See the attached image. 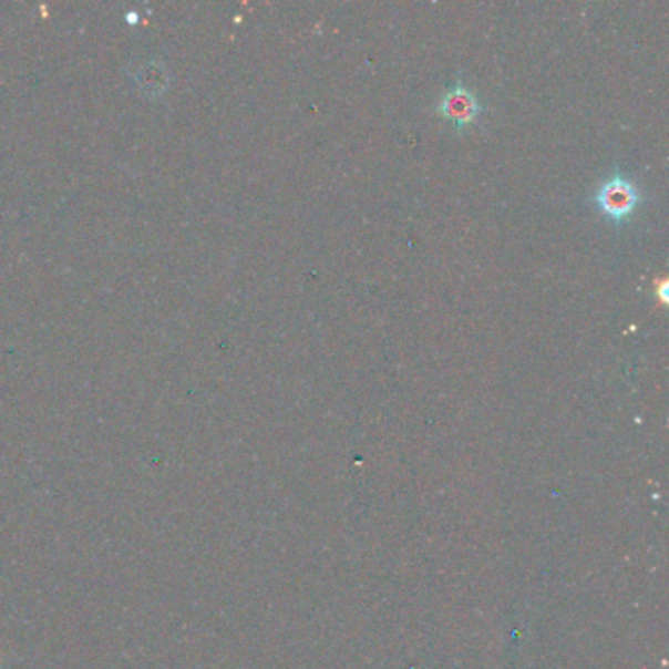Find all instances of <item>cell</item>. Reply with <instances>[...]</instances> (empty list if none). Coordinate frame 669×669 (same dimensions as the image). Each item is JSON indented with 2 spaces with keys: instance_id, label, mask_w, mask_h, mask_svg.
I'll use <instances>...</instances> for the list:
<instances>
[{
  "instance_id": "obj_1",
  "label": "cell",
  "mask_w": 669,
  "mask_h": 669,
  "mask_svg": "<svg viewBox=\"0 0 669 669\" xmlns=\"http://www.w3.org/2000/svg\"><path fill=\"white\" fill-rule=\"evenodd\" d=\"M595 205L599 206L603 215L613 220H627L635 215L636 206L640 203V195L636 191L635 183L628 181L625 175H613L603 181L601 187L595 193Z\"/></svg>"
},
{
  "instance_id": "obj_2",
  "label": "cell",
  "mask_w": 669,
  "mask_h": 669,
  "mask_svg": "<svg viewBox=\"0 0 669 669\" xmlns=\"http://www.w3.org/2000/svg\"><path fill=\"white\" fill-rule=\"evenodd\" d=\"M436 112L444 116L447 122H452L455 128H465L472 124L481 112L480 103L470 89L462 85H455L447 93L442 95L438 103Z\"/></svg>"
}]
</instances>
